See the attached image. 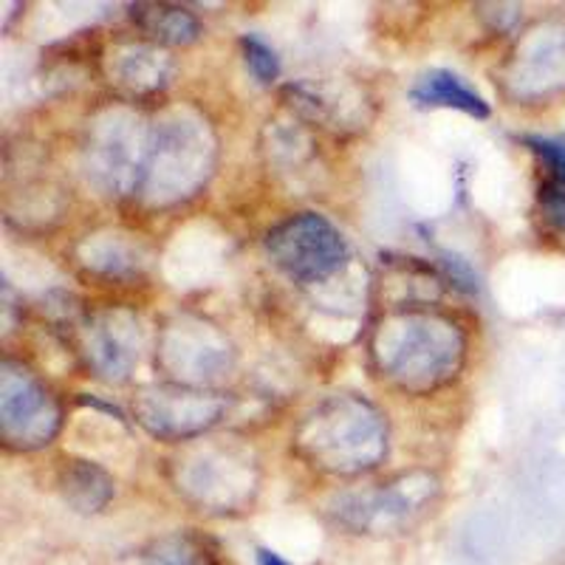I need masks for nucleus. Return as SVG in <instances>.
I'll return each instance as SVG.
<instances>
[{"label": "nucleus", "instance_id": "nucleus-2", "mask_svg": "<svg viewBox=\"0 0 565 565\" xmlns=\"http://www.w3.org/2000/svg\"><path fill=\"white\" fill-rule=\"evenodd\" d=\"M411 99L422 108H456L461 114L476 116V119H487L489 116L487 99L447 68L427 71L411 88Z\"/></svg>", "mask_w": 565, "mask_h": 565}, {"label": "nucleus", "instance_id": "nucleus-1", "mask_svg": "<svg viewBox=\"0 0 565 565\" xmlns=\"http://www.w3.org/2000/svg\"><path fill=\"white\" fill-rule=\"evenodd\" d=\"M269 255L291 280L320 282L345 264V241L315 212H302L269 232Z\"/></svg>", "mask_w": 565, "mask_h": 565}, {"label": "nucleus", "instance_id": "nucleus-4", "mask_svg": "<svg viewBox=\"0 0 565 565\" xmlns=\"http://www.w3.org/2000/svg\"><path fill=\"white\" fill-rule=\"evenodd\" d=\"M63 483L65 498H68L71 507H77V512H99L114 492L108 476L85 461H74V467L65 469Z\"/></svg>", "mask_w": 565, "mask_h": 565}, {"label": "nucleus", "instance_id": "nucleus-6", "mask_svg": "<svg viewBox=\"0 0 565 565\" xmlns=\"http://www.w3.org/2000/svg\"><path fill=\"white\" fill-rule=\"evenodd\" d=\"M540 210L548 224L565 232V173L546 170V179L540 184Z\"/></svg>", "mask_w": 565, "mask_h": 565}, {"label": "nucleus", "instance_id": "nucleus-3", "mask_svg": "<svg viewBox=\"0 0 565 565\" xmlns=\"http://www.w3.org/2000/svg\"><path fill=\"white\" fill-rule=\"evenodd\" d=\"M139 20V26L150 34V38L161 40V43H193L201 32V23L181 7H168V3H150V7H139L134 12Z\"/></svg>", "mask_w": 565, "mask_h": 565}, {"label": "nucleus", "instance_id": "nucleus-7", "mask_svg": "<svg viewBox=\"0 0 565 565\" xmlns=\"http://www.w3.org/2000/svg\"><path fill=\"white\" fill-rule=\"evenodd\" d=\"M534 156L543 161V170L565 173V139H546V136H526L523 139Z\"/></svg>", "mask_w": 565, "mask_h": 565}, {"label": "nucleus", "instance_id": "nucleus-8", "mask_svg": "<svg viewBox=\"0 0 565 565\" xmlns=\"http://www.w3.org/2000/svg\"><path fill=\"white\" fill-rule=\"evenodd\" d=\"M255 563L257 565H291L289 559H282L280 554L271 552V548H266V546L257 548V552H255Z\"/></svg>", "mask_w": 565, "mask_h": 565}, {"label": "nucleus", "instance_id": "nucleus-5", "mask_svg": "<svg viewBox=\"0 0 565 565\" xmlns=\"http://www.w3.org/2000/svg\"><path fill=\"white\" fill-rule=\"evenodd\" d=\"M241 49H244L246 68L252 71V77L260 85H271L280 77V60H277L275 49H271L266 40H260L257 34H246L241 40Z\"/></svg>", "mask_w": 565, "mask_h": 565}]
</instances>
